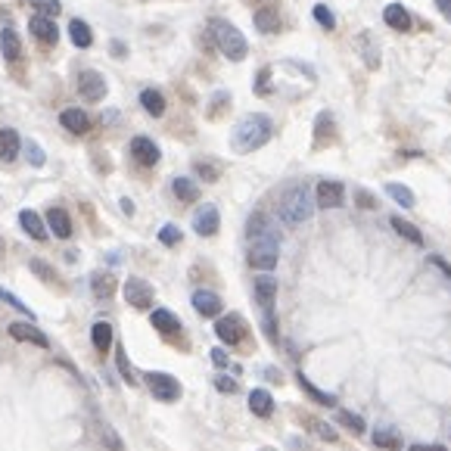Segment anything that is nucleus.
Here are the masks:
<instances>
[{
	"label": "nucleus",
	"instance_id": "nucleus-1",
	"mask_svg": "<svg viewBox=\"0 0 451 451\" xmlns=\"http://www.w3.org/2000/svg\"><path fill=\"white\" fill-rule=\"evenodd\" d=\"M271 134H274L271 118L262 116V112H255V116H246L234 125L230 147H234V152H255L258 147H264V143L271 141Z\"/></svg>",
	"mask_w": 451,
	"mask_h": 451
},
{
	"label": "nucleus",
	"instance_id": "nucleus-2",
	"mask_svg": "<svg viewBox=\"0 0 451 451\" xmlns=\"http://www.w3.org/2000/svg\"><path fill=\"white\" fill-rule=\"evenodd\" d=\"M209 31H212V38H215L218 50H221L224 56L230 59V63H240V59H246L249 44H246V38H243V31L237 29V25H230L228 19H212Z\"/></svg>",
	"mask_w": 451,
	"mask_h": 451
},
{
	"label": "nucleus",
	"instance_id": "nucleus-3",
	"mask_svg": "<svg viewBox=\"0 0 451 451\" xmlns=\"http://www.w3.org/2000/svg\"><path fill=\"white\" fill-rule=\"evenodd\" d=\"M280 218L296 228V224H305L311 218V196L305 184H293L287 193L280 196Z\"/></svg>",
	"mask_w": 451,
	"mask_h": 451
},
{
	"label": "nucleus",
	"instance_id": "nucleus-4",
	"mask_svg": "<svg viewBox=\"0 0 451 451\" xmlns=\"http://www.w3.org/2000/svg\"><path fill=\"white\" fill-rule=\"evenodd\" d=\"M246 258H249V268L264 271V274H268V271H274L277 268V258H280V240H277L274 230H271V234H264V237L249 240Z\"/></svg>",
	"mask_w": 451,
	"mask_h": 451
},
{
	"label": "nucleus",
	"instance_id": "nucleus-5",
	"mask_svg": "<svg viewBox=\"0 0 451 451\" xmlns=\"http://www.w3.org/2000/svg\"><path fill=\"white\" fill-rule=\"evenodd\" d=\"M143 383L150 386L152 399H159V402H177L181 399V383H177V377H171V374L150 370V374H143Z\"/></svg>",
	"mask_w": 451,
	"mask_h": 451
},
{
	"label": "nucleus",
	"instance_id": "nucleus-6",
	"mask_svg": "<svg viewBox=\"0 0 451 451\" xmlns=\"http://www.w3.org/2000/svg\"><path fill=\"white\" fill-rule=\"evenodd\" d=\"M215 333L224 346H240V342L246 340L249 327H246V321H243V315H224L215 321Z\"/></svg>",
	"mask_w": 451,
	"mask_h": 451
},
{
	"label": "nucleus",
	"instance_id": "nucleus-7",
	"mask_svg": "<svg viewBox=\"0 0 451 451\" xmlns=\"http://www.w3.org/2000/svg\"><path fill=\"white\" fill-rule=\"evenodd\" d=\"M152 287L147 280H141V277H128L125 280V302L131 305V308H152Z\"/></svg>",
	"mask_w": 451,
	"mask_h": 451
},
{
	"label": "nucleus",
	"instance_id": "nucleus-8",
	"mask_svg": "<svg viewBox=\"0 0 451 451\" xmlns=\"http://www.w3.org/2000/svg\"><path fill=\"white\" fill-rule=\"evenodd\" d=\"M106 78L100 75V72H94V69H88V72H81L78 75V94L84 97V100H90V103H100L103 97H106Z\"/></svg>",
	"mask_w": 451,
	"mask_h": 451
},
{
	"label": "nucleus",
	"instance_id": "nucleus-9",
	"mask_svg": "<svg viewBox=\"0 0 451 451\" xmlns=\"http://www.w3.org/2000/svg\"><path fill=\"white\" fill-rule=\"evenodd\" d=\"M317 209H340L342 200H346V187L340 181H321L315 190Z\"/></svg>",
	"mask_w": 451,
	"mask_h": 451
},
{
	"label": "nucleus",
	"instance_id": "nucleus-10",
	"mask_svg": "<svg viewBox=\"0 0 451 451\" xmlns=\"http://www.w3.org/2000/svg\"><path fill=\"white\" fill-rule=\"evenodd\" d=\"M218 228H221V215H218V209L212 203H205L196 209V215H193V230L200 237H215L218 234Z\"/></svg>",
	"mask_w": 451,
	"mask_h": 451
},
{
	"label": "nucleus",
	"instance_id": "nucleus-11",
	"mask_svg": "<svg viewBox=\"0 0 451 451\" xmlns=\"http://www.w3.org/2000/svg\"><path fill=\"white\" fill-rule=\"evenodd\" d=\"M6 333H10L16 342H31V346H38V349H47V346H50V340H47V336H44L31 321H29V324H19V321L10 324V327H6Z\"/></svg>",
	"mask_w": 451,
	"mask_h": 451
},
{
	"label": "nucleus",
	"instance_id": "nucleus-12",
	"mask_svg": "<svg viewBox=\"0 0 451 451\" xmlns=\"http://www.w3.org/2000/svg\"><path fill=\"white\" fill-rule=\"evenodd\" d=\"M59 125H63L69 134H88L90 131V116L84 109H75V106H69V109H63L59 112Z\"/></svg>",
	"mask_w": 451,
	"mask_h": 451
},
{
	"label": "nucleus",
	"instance_id": "nucleus-13",
	"mask_svg": "<svg viewBox=\"0 0 451 451\" xmlns=\"http://www.w3.org/2000/svg\"><path fill=\"white\" fill-rule=\"evenodd\" d=\"M131 156H134V162H141L143 168H152V165L159 162V156H162V152H159V147L156 143L150 141V137H134V141H131Z\"/></svg>",
	"mask_w": 451,
	"mask_h": 451
},
{
	"label": "nucleus",
	"instance_id": "nucleus-14",
	"mask_svg": "<svg viewBox=\"0 0 451 451\" xmlns=\"http://www.w3.org/2000/svg\"><path fill=\"white\" fill-rule=\"evenodd\" d=\"M116 290H118V280L112 271H94V274H90V293H94V299H100V302L112 299Z\"/></svg>",
	"mask_w": 451,
	"mask_h": 451
},
{
	"label": "nucleus",
	"instance_id": "nucleus-15",
	"mask_svg": "<svg viewBox=\"0 0 451 451\" xmlns=\"http://www.w3.org/2000/svg\"><path fill=\"white\" fill-rule=\"evenodd\" d=\"M277 299V280L271 274H258L255 277V302L262 305V311H271Z\"/></svg>",
	"mask_w": 451,
	"mask_h": 451
},
{
	"label": "nucleus",
	"instance_id": "nucleus-16",
	"mask_svg": "<svg viewBox=\"0 0 451 451\" xmlns=\"http://www.w3.org/2000/svg\"><path fill=\"white\" fill-rule=\"evenodd\" d=\"M336 137V122H333V112L324 109L315 122V147H330Z\"/></svg>",
	"mask_w": 451,
	"mask_h": 451
},
{
	"label": "nucleus",
	"instance_id": "nucleus-17",
	"mask_svg": "<svg viewBox=\"0 0 451 451\" xmlns=\"http://www.w3.org/2000/svg\"><path fill=\"white\" fill-rule=\"evenodd\" d=\"M355 50L361 53V59L367 63V69H380V50H377V41L370 31H361L355 38Z\"/></svg>",
	"mask_w": 451,
	"mask_h": 451
},
{
	"label": "nucleus",
	"instance_id": "nucleus-18",
	"mask_svg": "<svg viewBox=\"0 0 451 451\" xmlns=\"http://www.w3.org/2000/svg\"><path fill=\"white\" fill-rule=\"evenodd\" d=\"M255 29L262 35H277L283 29V19H280V10L277 6H264V10L255 13Z\"/></svg>",
	"mask_w": 451,
	"mask_h": 451
},
{
	"label": "nucleus",
	"instance_id": "nucleus-19",
	"mask_svg": "<svg viewBox=\"0 0 451 451\" xmlns=\"http://www.w3.org/2000/svg\"><path fill=\"white\" fill-rule=\"evenodd\" d=\"M150 321H152V327H156L159 333H165V336H177V333H181V321H177V315H175V311H168V308H156L150 315Z\"/></svg>",
	"mask_w": 451,
	"mask_h": 451
},
{
	"label": "nucleus",
	"instance_id": "nucleus-20",
	"mask_svg": "<svg viewBox=\"0 0 451 451\" xmlns=\"http://www.w3.org/2000/svg\"><path fill=\"white\" fill-rule=\"evenodd\" d=\"M383 22H386L393 31H411V25H414L411 22V13L404 10L402 3H389L386 10H383Z\"/></svg>",
	"mask_w": 451,
	"mask_h": 451
},
{
	"label": "nucleus",
	"instance_id": "nucleus-21",
	"mask_svg": "<svg viewBox=\"0 0 451 451\" xmlns=\"http://www.w3.org/2000/svg\"><path fill=\"white\" fill-rule=\"evenodd\" d=\"M19 224H22V230L31 237V240H47V228H44V218L38 215V212L22 209L19 212Z\"/></svg>",
	"mask_w": 451,
	"mask_h": 451
},
{
	"label": "nucleus",
	"instance_id": "nucleus-22",
	"mask_svg": "<svg viewBox=\"0 0 451 451\" xmlns=\"http://www.w3.org/2000/svg\"><path fill=\"white\" fill-rule=\"evenodd\" d=\"M29 29H31V35L38 38V41H44V44H56L59 41V29H56V22L47 16H35L29 22Z\"/></svg>",
	"mask_w": 451,
	"mask_h": 451
},
{
	"label": "nucleus",
	"instance_id": "nucleus-23",
	"mask_svg": "<svg viewBox=\"0 0 451 451\" xmlns=\"http://www.w3.org/2000/svg\"><path fill=\"white\" fill-rule=\"evenodd\" d=\"M193 308L200 311L203 317H218V315H221V299H218V293L196 290V293H193Z\"/></svg>",
	"mask_w": 451,
	"mask_h": 451
},
{
	"label": "nucleus",
	"instance_id": "nucleus-24",
	"mask_svg": "<svg viewBox=\"0 0 451 451\" xmlns=\"http://www.w3.org/2000/svg\"><path fill=\"white\" fill-rule=\"evenodd\" d=\"M19 150H22V137H19V131L0 128V159H3V162H13V159L19 156Z\"/></svg>",
	"mask_w": 451,
	"mask_h": 451
},
{
	"label": "nucleus",
	"instance_id": "nucleus-25",
	"mask_svg": "<svg viewBox=\"0 0 451 451\" xmlns=\"http://www.w3.org/2000/svg\"><path fill=\"white\" fill-rule=\"evenodd\" d=\"M47 224H50L53 237H59V240H69L72 237V218L65 209H47Z\"/></svg>",
	"mask_w": 451,
	"mask_h": 451
},
{
	"label": "nucleus",
	"instance_id": "nucleus-26",
	"mask_svg": "<svg viewBox=\"0 0 451 451\" xmlns=\"http://www.w3.org/2000/svg\"><path fill=\"white\" fill-rule=\"evenodd\" d=\"M69 38H72V44H75L78 50H88L90 44H94V31H90V25L84 22V19H72L69 22Z\"/></svg>",
	"mask_w": 451,
	"mask_h": 451
},
{
	"label": "nucleus",
	"instance_id": "nucleus-27",
	"mask_svg": "<svg viewBox=\"0 0 451 451\" xmlns=\"http://www.w3.org/2000/svg\"><path fill=\"white\" fill-rule=\"evenodd\" d=\"M249 411L255 417H271L274 414V399H271L268 389H252L249 393Z\"/></svg>",
	"mask_w": 451,
	"mask_h": 451
},
{
	"label": "nucleus",
	"instance_id": "nucleus-28",
	"mask_svg": "<svg viewBox=\"0 0 451 451\" xmlns=\"http://www.w3.org/2000/svg\"><path fill=\"white\" fill-rule=\"evenodd\" d=\"M296 380H299V386H302V393H305V395H308V399H315L317 404H324V408H336V395H333V393H321V389H317V386H315V383H311V380H308V377H305V374H302V370H299V374H296Z\"/></svg>",
	"mask_w": 451,
	"mask_h": 451
},
{
	"label": "nucleus",
	"instance_id": "nucleus-29",
	"mask_svg": "<svg viewBox=\"0 0 451 451\" xmlns=\"http://www.w3.org/2000/svg\"><path fill=\"white\" fill-rule=\"evenodd\" d=\"M0 53H3L6 63H16V59L22 56V41H19V35L13 29L0 31Z\"/></svg>",
	"mask_w": 451,
	"mask_h": 451
},
{
	"label": "nucleus",
	"instance_id": "nucleus-30",
	"mask_svg": "<svg viewBox=\"0 0 451 451\" xmlns=\"http://www.w3.org/2000/svg\"><path fill=\"white\" fill-rule=\"evenodd\" d=\"M90 342L97 346V351L100 355H106V351L112 349V327L106 321H97L94 327H90Z\"/></svg>",
	"mask_w": 451,
	"mask_h": 451
},
{
	"label": "nucleus",
	"instance_id": "nucleus-31",
	"mask_svg": "<svg viewBox=\"0 0 451 451\" xmlns=\"http://www.w3.org/2000/svg\"><path fill=\"white\" fill-rule=\"evenodd\" d=\"M389 224H393V230H395V234L404 237V240H408V243H414V246H423V234H420V230H417L411 221H404V218L393 215V218H389Z\"/></svg>",
	"mask_w": 451,
	"mask_h": 451
},
{
	"label": "nucleus",
	"instance_id": "nucleus-32",
	"mask_svg": "<svg viewBox=\"0 0 451 451\" xmlns=\"http://www.w3.org/2000/svg\"><path fill=\"white\" fill-rule=\"evenodd\" d=\"M171 190H175V196L181 203H196L200 200V187H196L190 177H175V181H171Z\"/></svg>",
	"mask_w": 451,
	"mask_h": 451
},
{
	"label": "nucleus",
	"instance_id": "nucleus-33",
	"mask_svg": "<svg viewBox=\"0 0 451 451\" xmlns=\"http://www.w3.org/2000/svg\"><path fill=\"white\" fill-rule=\"evenodd\" d=\"M141 106L150 112L152 118H159L165 112V97L159 94L156 88H147V90H141Z\"/></svg>",
	"mask_w": 451,
	"mask_h": 451
},
{
	"label": "nucleus",
	"instance_id": "nucleus-34",
	"mask_svg": "<svg viewBox=\"0 0 451 451\" xmlns=\"http://www.w3.org/2000/svg\"><path fill=\"white\" fill-rule=\"evenodd\" d=\"M336 423H340V427H346L349 433H355V436H361L364 429H367L364 417H361V414H351V411H346V408L336 411Z\"/></svg>",
	"mask_w": 451,
	"mask_h": 451
},
{
	"label": "nucleus",
	"instance_id": "nucleus-35",
	"mask_svg": "<svg viewBox=\"0 0 451 451\" xmlns=\"http://www.w3.org/2000/svg\"><path fill=\"white\" fill-rule=\"evenodd\" d=\"M374 445L377 448H386V451H399V448H404V442H402V436L395 433V429H377L374 433Z\"/></svg>",
	"mask_w": 451,
	"mask_h": 451
},
{
	"label": "nucleus",
	"instance_id": "nucleus-36",
	"mask_svg": "<svg viewBox=\"0 0 451 451\" xmlns=\"http://www.w3.org/2000/svg\"><path fill=\"white\" fill-rule=\"evenodd\" d=\"M264 234H271L268 215H264V212H252V218L246 224V237H249V240H255V237H264Z\"/></svg>",
	"mask_w": 451,
	"mask_h": 451
},
{
	"label": "nucleus",
	"instance_id": "nucleus-37",
	"mask_svg": "<svg viewBox=\"0 0 451 451\" xmlns=\"http://www.w3.org/2000/svg\"><path fill=\"white\" fill-rule=\"evenodd\" d=\"M116 367H118V374L125 377V383H128V386H137V374H134V367H131V361H128V355H125L122 346L116 349Z\"/></svg>",
	"mask_w": 451,
	"mask_h": 451
},
{
	"label": "nucleus",
	"instance_id": "nucleus-38",
	"mask_svg": "<svg viewBox=\"0 0 451 451\" xmlns=\"http://www.w3.org/2000/svg\"><path fill=\"white\" fill-rule=\"evenodd\" d=\"M386 193L393 196V200L399 203L402 209H411V205L417 203V200H414V193H411V190L404 187V184H386Z\"/></svg>",
	"mask_w": 451,
	"mask_h": 451
},
{
	"label": "nucleus",
	"instance_id": "nucleus-39",
	"mask_svg": "<svg viewBox=\"0 0 451 451\" xmlns=\"http://www.w3.org/2000/svg\"><path fill=\"white\" fill-rule=\"evenodd\" d=\"M302 423L308 429H315V436H321L324 442H336V433H333V427H330V423L317 420V417H302Z\"/></svg>",
	"mask_w": 451,
	"mask_h": 451
},
{
	"label": "nucleus",
	"instance_id": "nucleus-40",
	"mask_svg": "<svg viewBox=\"0 0 451 451\" xmlns=\"http://www.w3.org/2000/svg\"><path fill=\"white\" fill-rule=\"evenodd\" d=\"M97 429H100V433H97V436H100V439H103V445L109 448V451H122V448H125V445H122V439H118V436H116V429H112L109 423H97Z\"/></svg>",
	"mask_w": 451,
	"mask_h": 451
},
{
	"label": "nucleus",
	"instance_id": "nucleus-41",
	"mask_svg": "<svg viewBox=\"0 0 451 451\" xmlns=\"http://www.w3.org/2000/svg\"><path fill=\"white\" fill-rule=\"evenodd\" d=\"M29 268L35 271V274L41 277V280H47V283H59V274L50 268L47 262H41V258H31V262H29Z\"/></svg>",
	"mask_w": 451,
	"mask_h": 451
},
{
	"label": "nucleus",
	"instance_id": "nucleus-42",
	"mask_svg": "<svg viewBox=\"0 0 451 451\" xmlns=\"http://www.w3.org/2000/svg\"><path fill=\"white\" fill-rule=\"evenodd\" d=\"M29 3L35 6L38 16H47V19H53V16H59V13H63L59 0H29Z\"/></svg>",
	"mask_w": 451,
	"mask_h": 451
},
{
	"label": "nucleus",
	"instance_id": "nucleus-43",
	"mask_svg": "<svg viewBox=\"0 0 451 451\" xmlns=\"http://www.w3.org/2000/svg\"><path fill=\"white\" fill-rule=\"evenodd\" d=\"M0 302H6V305H10V308H16V311H22V315H25V317H35V311H31V308H29V305H25L22 299H19V296H13V293H10V290H3V287H0Z\"/></svg>",
	"mask_w": 451,
	"mask_h": 451
},
{
	"label": "nucleus",
	"instance_id": "nucleus-44",
	"mask_svg": "<svg viewBox=\"0 0 451 451\" xmlns=\"http://www.w3.org/2000/svg\"><path fill=\"white\" fill-rule=\"evenodd\" d=\"M271 65H264V69H258V75H255V94L258 97H271Z\"/></svg>",
	"mask_w": 451,
	"mask_h": 451
},
{
	"label": "nucleus",
	"instance_id": "nucleus-45",
	"mask_svg": "<svg viewBox=\"0 0 451 451\" xmlns=\"http://www.w3.org/2000/svg\"><path fill=\"white\" fill-rule=\"evenodd\" d=\"M159 243H162V246H177V243H181V230H177L175 224H162V228H159Z\"/></svg>",
	"mask_w": 451,
	"mask_h": 451
},
{
	"label": "nucleus",
	"instance_id": "nucleus-46",
	"mask_svg": "<svg viewBox=\"0 0 451 451\" xmlns=\"http://www.w3.org/2000/svg\"><path fill=\"white\" fill-rule=\"evenodd\" d=\"M230 106V97H228V90H218L215 97H212V103H209V118H218L224 109Z\"/></svg>",
	"mask_w": 451,
	"mask_h": 451
},
{
	"label": "nucleus",
	"instance_id": "nucleus-47",
	"mask_svg": "<svg viewBox=\"0 0 451 451\" xmlns=\"http://www.w3.org/2000/svg\"><path fill=\"white\" fill-rule=\"evenodd\" d=\"M315 19H317V25H321L324 31H333V29H336V19H333V13H330L324 3H317V6H315Z\"/></svg>",
	"mask_w": 451,
	"mask_h": 451
},
{
	"label": "nucleus",
	"instance_id": "nucleus-48",
	"mask_svg": "<svg viewBox=\"0 0 451 451\" xmlns=\"http://www.w3.org/2000/svg\"><path fill=\"white\" fill-rule=\"evenodd\" d=\"M196 175L203 177V181H218V175H221V168H218L215 162H196Z\"/></svg>",
	"mask_w": 451,
	"mask_h": 451
},
{
	"label": "nucleus",
	"instance_id": "nucleus-49",
	"mask_svg": "<svg viewBox=\"0 0 451 451\" xmlns=\"http://www.w3.org/2000/svg\"><path fill=\"white\" fill-rule=\"evenodd\" d=\"M22 147H25V156H29V162L35 165V168H41V165H44V152H41V147H38L35 141H25Z\"/></svg>",
	"mask_w": 451,
	"mask_h": 451
},
{
	"label": "nucleus",
	"instance_id": "nucleus-50",
	"mask_svg": "<svg viewBox=\"0 0 451 451\" xmlns=\"http://www.w3.org/2000/svg\"><path fill=\"white\" fill-rule=\"evenodd\" d=\"M355 205H358V209L374 212L377 209V196L370 193V190H358V193H355Z\"/></svg>",
	"mask_w": 451,
	"mask_h": 451
},
{
	"label": "nucleus",
	"instance_id": "nucleus-51",
	"mask_svg": "<svg viewBox=\"0 0 451 451\" xmlns=\"http://www.w3.org/2000/svg\"><path fill=\"white\" fill-rule=\"evenodd\" d=\"M262 327H264V333H268V340H271V342H277V317H274V308L264 311Z\"/></svg>",
	"mask_w": 451,
	"mask_h": 451
},
{
	"label": "nucleus",
	"instance_id": "nucleus-52",
	"mask_svg": "<svg viewBox=\"0 0 451 451\" xmlns=\"http://www.w3.org/2000/svg\"><path fill=\"white\" fill-rule=\"evenodd\" d=\"M215 389H218V393H237V380H234V377H215Z\"/></svg>",
	"mask_w": 451,
	"mask_h": 451
},
{
	"label": "nucleus",
	"instance_id": "nucleus-53",
	"mask_svg": "<svg viewBox=\"0 0 451 451\" xmlns=\"http://www.w3.org/2000/svg\"><path fill=\"white\" fill-rule=\"evenodd\" d=\"M212 364H215V367H228V364H230V358H228V351H224V349H212Z\"/></svg>",
	"mask_w": 451,
	"mask_h": 451
},
{
	"label": "nucleus",
	"instance_id": "nucleus-54",
	"mask_svg": "<svg viewBox=\"0 0 451 451\" xmlns=\"http://www.w3.org/2000/svg\"><path fill=\"white\" fill-rule=\"evenodd\" d=\"M429 264H433V268H439L442 274L448 277V283H451V264L445 262V258H442V255H429Z\"/></svg>",
	"mask_w": 451,
	"mask_h": 451
},
{
	"label": "nucleus",
	"instance_id": "nucleus-55",
	"mask_svg": "<svg viewBox=\"0 0 451 451\" xmlns=\"http://www.w3.org/2000/svg\"><path fill=\"white\" fill-rule=\"evenodd\" d=\"M109 53H112V56H116V59H125V56H128V47H125V41H112Z\"/></svg>",
	"mask_w": 451,
	"mask_h": 451
},
{
	"label": "nucleus",
	"instance_id": "nucleus-56",
	"mask_svg": "<svg viewBox=\"0 0 451 451\" xmlns=\"http://www.w3.org/2000/svg\"><path fill=\"white\" fill-rule=\"evenodd\" d=\"M408 451H448L445 445H411Z\"/></svg>",
	"mask_w": 451,
	"mask_h": 451
},
{
	"label": "nucleus",
	"instance_id": "nucleus-57",
	"mask_svg": "<svg viewBox=\"0 0 451 451\" xmlns=\"http://www.w3.org/2000/svg\"><path fill=\"white\" fill-rule=\"evenodd\" d=\"M436 6H439V10H442V16L451 19V0H436Z\"/></svg>",
	"mask_w": 451,
	"mask_h": 451
},
{
	"label": "nucleus",
	"instance_id": "nucleus-58",
	"mask_svg": "<svg viewBox=\"0 0 451 451\" xmlns=\"http://www.w3.org/2000/svg\"><path fill=\"white\" fill-rule=\"evenodd\" d=\"M122 212H125V215H134V203H131V200H122Z\"/></svg>",
	"mask_w": 451,
	"mask_h": 451
},
{
	"label": "nucleus",
	"instance_id": "nucleus-59",
	"mask_svg": "<svg viewBox=\"0 0 451 451\" xmlns=\"http://www.w3.org/2000/svg\"><path fill=\"white\" fill-rule=\"evenodd\" d=\"M262 451H274V448H262Z\"/></svg>",
	"mask_w": 451,
	"mask_h": 451
}]
</instances>
